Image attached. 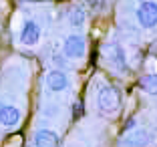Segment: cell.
Wrapping results in <instances>:
<instances>
[{
	"instance_id": "3",
	"label": "cell",
	"mask_w": 157,
	"mask_h": 147,
	"mask_svg": "<svg viewBox=\"0 0 157 147\" xmlns=\"http://www.w3.org/2000/svg\"><path fill=\"white\" fill-rule=\"evenodd\" d=\"M85 48H87V44H85V38L81 37V34H71V37H67L65 41V55L71 56V59H81V56L85 55Z\"/></svg>"
},
{
	"instance_id": "11",
	"label": "cell",
	"mask_w": 157,
	"mask_h": 147,
	"mask_svg": "<svg viewBox=\"0 0 157 147\" xmlns=\"http://www.w3.org/2000/svg\"><path fill=\"white\" fill-rule=\"evenodd\" d=\"M111 59H113V64H115L117 69H121V71H125L127 69V63H125V55H123V51H121V46H113L111 48Z\"/></svg>"
},
{
	"instance_id": "13",
	"label": "cell",
	"mask_w": 157,
	"mask_h": 147,
	"mask_svg": "<svg viewBox=\"0 0 157 147\" xmlns=\"http://www.w3.org/2000/svg\"><path fill=\"white\" fill-rule=\"evenodd\" d=\"M133 125H135V121H133V119H129V121H127V125H125V131H129V129H133Z\"/></svg>"
},
{
	"instance_id": "10",
	"label": "cell",
	"mask_w": 157,
	"mask_h": 147,
	"mask_svg": "<svg viewBox=\"0 0 157 147\" xmlns=\"http://www.w3.org/2000/svg\"><path fill=\"white\" fill-rule=\"evenodd\" d=\"M141 89L143 91H147L149 95H157V75H145L143 79H141Z\"/></svg>"
},
{
	"instance_id": "9",
	"label": "cell",
	"mask_w": 157,
	"mask_h": 147,
	"mask_svg": "<svg viewBox=\"0 0 157 147\" xmlns=\"http://www.w3.org/2000/svg\"><path fill=\"white\" fill-rule=\"evenodd\" d=\"M69 22H71V26H75V28L83 26V24H85V8H83V6H78V4L71 6V10H69Z\"/></svg>"
},
{
	"instance_id": "5",
	"label": "cell",
	"mask_w": 157,
	"mask_h": 147,
	"mask_svg": "<svg viewBox=\"0 0 157 147\" xmlns=\"http://www.w3.org/2000/svg\"><path fill=\"white\" fill-rule=\"evenodd\" d=\"M20 121V111L14 105H0V125L2 127H14Z\"/></svg>"
},
{
	"instance_id": "4",
	"label": "cell",
	"mask_w": 157,
	"mask_h": 147,
	"mask_svg": "<svg viewBox=\"0 0 157 147\" xmlns=\"http://www.w3.org/2000/svg\"><path fill=\"white\" fill-rule=\"evenodd\" d=\"M38 38H40V26H38L34 20H28V22H24L22 26V32H20V42L26 46H33L38 42Z\"/></svg>"
},
{
	"instance_id": "14",
	"label": "cell",
	"mask_w": 157,
	"mask_h": 147,
	"mask_svg": "<svg viewBox=\"0 0 157 147\" xmlns=\"http://www.w3.org/2000/svg\"><path fill=\"white\" fill-rule=\"evenodd\" d=\"M24 2H38V0H24Z\"/></svg>"
},
{
	"instance_id": "1",
	"label": "cell",
	"mask_w": 157,
	"mask_h": 147,
	"mask_svg": "<svg viewBox=\"0 0 157 147\" xmlns=\"http://www.w3.org/2000/svg\"><path fill=\"white\" fill-rule=\"evenodd\" d=\"M97 103H99V109H101L103 115H115L119 111V105H121V97H119V91L111 85H103L101 91H99V97H97Z\"/></svg>"
},
{
	"instance_id": "2",
	"label": "cell",
	"mask_w": 157,
	"mask_h": 147,
	"mask_svg": "<svg viewBox=\"0 0 157 147\" xmlns=\"http://www.w3.org/2000/svg\"><path fill=\"white\" fill-rule=\"evenodd\" d=\"M137 18H139V22H141V26H145V28L155 26L157 24V4L151 2V0L143 2V4L137 8Z\"/></svg>"
},
{
	"instance_id": "6",
	"label": "cell",
	"mask_w": 157,
	"mask_h": 147,
	"mask_svg": "<svg viewBox=\"0 0 157 147\" xmlns=\"http://www.w3.org/2000/svg\"><path fill=\"white\" fill-rule=\"evenodd\" d=\"M46 85L55 93L65 91V89L69 87V77H67L63 71H51V73L46 75Z\"/></svg>"
},
{
	"instance_id": "7",
	"label": "cell",
	"mask_w": 157,
	"mask_h": 147,
	"mask_svg": "<svg viewBox=\"0 0 157 147\" xmlns=\"http://www.w3.org/2000/svg\"><path fill=\"white\" fill-rule=\"evenodd\" d=\"M149 141H151L149 133L143 131V129H139V131H133L131 135H127L123 139V143H121V147H147Z\"/></svg>"
},
{
	"instance_id": "12",
	"label": "cell",
	"mask_w": 157,
	"mask_h": 147,
	"mask_svg": "<svg viewBox=\"0 0 157 147\" xmlns=\"http://www.w3.org/2000/svg\"><path fill=\"white\" fill-rule=\"evenodd\" d=\"M81 115H83V103H77L73 107V119H78Z\"/></svg>"
},
{
	"instance_id": "8",
	"label": "cell",
	"mask_w": 157,
	"mask_h": 147,
	"mask_svg": "<svg viewBox=\"0 0 157 147\" xmlns=\"http://www.w3.org/2000/svg\"><path fill=\"white\" fill-rule=\"evenodd\" d=\"M34 147H59V137L52 131L40 129L34 133Z\"/></svg>"
}]
</instances>
